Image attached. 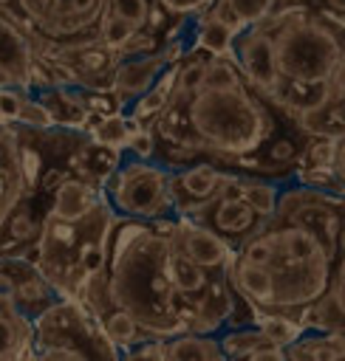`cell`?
Listing matches in <instances>:
<instances>
[{"mask_svg": "<svg viewBox=\"0 0 345 361\" xmlns=\"http://www.w3.org/2000/svg\"><path fill=\"white\" fill-rule=\"evenodd\" d=\"M170 220H133L113 214L107 228L105 271L85 288L82 302L99 316L107 307L127 310L150 338L189 333L192 313L172 282Z\"/></svg>", "mask_w": 345, "mask_h": 361, "instance_id": "cell-1", "label": "cell"}, {"mask_svg": "<svg viewBox=\"0 0 345 361\" xmlns=\"http://www.w3.org/2000/svg\"><path fill=\"white\" fill-rule=\"evenodd\" d=\"M187 118L198 149L229 161H243L263 149L274 124L232 56H209L204 79L189 96Z\"/></svg>", "mask_w": 345, "mask_h": 361, "instance_id": "cell-2", "label": "cell"}, {"mask_svg": "<svg viewBox=\"0 0 345 361\" xmlns=\"http://www.w3.org/2000/svg\"><path fill=\"white\" fill-rule=\"evenodd\" d=\"M110 203H102L82 220L65 223L54 214H42L34 243V265L59 296L82 299L85 288L105 271L107 228L113 220Z\"/></svg>", "mask_w": 345, "mask_h": 361, "instance_id": "cell-3", "label": "cell"}, {"mask_svg": "<svg viewBox=\"0 0 345 361\" xmlns=\"http://www.w3.org/2000/svg\"><path fill=\"white\" fill-rule=\"evenodd\" d=\"M271 237L269 268L274 274V305L269 313L294 316L317 305L331 285L337 254L308 228L286 220H269L263 226Z\"/></svg>", "mask_w": 345, "mask_h": 361, "instance_id": "cell-4", "label": "cell"}, {"mask_svg": "<svg viewBox=\"0 0 345 361\" xmlns=\"http://www.w3.org/2000/svg\"><path fill=\"white\" fill-rule=\"evenodd\" d=\"M269 20L274 23L271 37L280 82H331L342 51L337 31L317 17H308L303 6H288L283 14L271 11Z\"/></svg>", "mask_w": 345, "mask_h": 361, "instance_id": "cell-5", "label": "cell"}, {"mask_svg": "<svg viewBox=\"0 0 345 361\" xmlns=\"http://www.w3.org/2000/svg\"><path fill=\"white\" fill-rule=\"evenodd\" d=\"M105 200L122 217L133 220H170L175 217L170 192V166L153 158H136L124 152L116 172L102 186Z\"/></svg>", "mask_w": 345, "mask_h": 361, "instance_id": "cell-6", "label": "cell"}, {"mask_svg": "<svg viewBox=\"0 0 345 361\" xmlns=\"http://www.w3.org/2000/svg\"><path fill=\"white\" fill-rule=\"evenodd\" d=\"M17 8L42 42L71 51L96 42L107 0H17Z\"/></svg>", "mask_w": 345, "mask_h": 361, "instance_id": "cell-7", "label": "cell"}, {"mask_svg": "<svg viewBox=\"0 0 345 361\" xmlns=\"http://www.w3.org/2000/svg\"><path fill=\"white\" fill-rule=\"evenodd\" d=\"M232 59L240 68L243 79L263 96L274 99L280 87V71H277V56H274V37L271 31L257 23L243 28L235 37L232 45Z\"/></svg>", "mask_w": 345, "mask_h": 361, "instance_id": "cell-8", "label": "cell"}, {"mask_svg": "<svg viewBox=\"0 0 345 361\" xmlns=\"http://www.w3.org/2000/svg\"><path fill=\"white\" fill-rule=\"evenodd\" d=\"M189 220H198V223L209 226V228L218 231L226 243H229V240L243 243V240H249L255 231H260V228L266 226V223L255 214V209L243 200V195H240V175H232L229 183L223 186V192H221L215 200H209V203L201 209L198 217H189Z\"/></svg>", "mask_w": 345, "mask_h": 361, "instance_id": "cell-9", "label": "cell"}, {"mask_svg": "<svg viewBox=\"0 0 345 361\" xmlns=\"http://www.w3.org/2000/svg\"><path fill=\"white\" fill-rule=\"evenodd\" d=\"M229 172L212 164H192L184 169H170V192L175 217H198L201 209L215 200L229 183Z\"/></svg>", "mask_w": 345, "mask_h": 361, "instance_id": "cell-10", "label": "cell"}, {"mask_svg": "<svg viewBox=\"0 0 345 361\" xmlns=\"http://www.w3.org/2000/svg\"><path fill=\"white\" fill-rule=\"evenodd\" d=\"M181 45L164 48V51H147V54H133L130 59H119L113 73H110V87L119 99V104H133L141 93H147L158 76L181 59Z\"/></svg>", "mask_w": 345, "mask_h": 361, "instance_id": "cell-11", "label": "cell"}, {"mask_svg": "<svg viewBox=\"0 0 345 361\" xmlns=\"http://www.w3.org/2000/svg\"><path fill=\"white\" fill-rule=\"evenodd\" d=\"M34 347V319L14 299V276L0 259V361H25Z\"/></svg>", "mask_w": 345, "mask_h": 361, "instance_id": "cell-12", "label": "cell"}, {"mask_svg": "<svg viewBox=\"0 0 345 361\" xmlns=\"http://www.w3.org/2000/svg\"><path fill=\"white\" fill-rule=\"evenodd\" d=\"M175 248L184 251L195 265L206 268V271H226L229 262L235 259V248L232 243H226L218 231H212L209 226L189 220V217H172L170 223Z\"/></svg>", "mask_w": 345, "mask_h": 361, "instance_id": "cell-13", "label": "cell"}, {"mask_svg": "<svg viewBox=\"0 0 345 361\" xmlns=\"http://www.w3.org/2000/svg\"><path fill=\"white\" fill-rule=\"evenodd\" d=\"M37 76V54L25 31L0 14V85L31 87Z\"/></svg>", "mask_w": 345, "mask_h": 361, "instance_id": "cell-14", "label": "cell"}, {"mask_svg": "<svg viewBox=\"0 0 345 361\" xmlns=\"http://www.w3.org/2000/svg\"><path fill=\"white\" fill-rule=\"evenodd\" d=\"M229 285L232 290L255 310L269 313L274 305V274L269 265H257V262H246L235 254V259L226 268Z\"/></svg>", "mask_w": 345, "mask_h": 361, "instance_id": "cell-15", "label": "cell"}, {"mask_svg": "<svg viewBox=\"0 0 345 361\" xmlns=\"http://www.w3.org/2000/svg\"><path fill=\"white\" fill-rule=\"evenodd\" d=\"M102 189H96L93 183H88L85 178H79L76 172L65 175L54 189H51V206H48V214L65 220V223H74V220H82L88 217L99 203H102Z\"/></svg>", "mask_w": 345, "mask_h": 361, "instance_id": "cell-16", "label": "cell"}, {"mask_svg": "<svg viewBox=\"0 0 345 361\" xmlns=\"http://www.w3.org/2000/svg\"><path fill=\"white\" fill-rule=\"evenodd\" d=\"M124 158V149H116V147H107L102 141H79V147L74 149V172L79 178H85L88 183H93L96 189H102L107 183V178L116 172V166L122 164Z\"/></svg>", "mask_w": 345, "mask_h": 361, "instance_id": "cell-17", "label": "cell"}, {"mask_svg": "<svg viewBox=\"0 0 345 361\" xmlns=\"http://www.w3.org/2000/svg\"><path fill=\"white\" fill-rule=\"evenodd\" d=\"M37 99L48 107L51 118L57 127H82L88 121V102L82 99V93L59 87V85H48V87H37Z\"/></svg>", "mask_w": 345, "mask_h": 361, "instance_id": "cell-18", "label": "cell"}, {"mask_svg": "<svg viewBox=\"0 0 345 361\" xmlns=\"http://www.w3.org/2000/svg\"><path fill=\"white\" fill-rule=\"evenodd\" d=\"M317 307L322 316V330L345 327V220L339 228V248H337V259H334L331 285H328V293L317 302Z\"/></svg>", "mask_w": 345, "mask_h": 361, "instance_id": "cell-19", "label": "cell"}, {"mask_svg": "<svg viewBox=\"0 0 345 361\" xmlns=\"http://www.w3.org/2000/svg\"><path fill=\"white\" fill-rule=\"evenodd\" d=\"M288 361H345V344L331 330H303L286 347Z\"/></svg>", "mask_w": 345, "mask_h": 361, "instance_id": "cell-20", "label": "cell"}, {"mask_svg": "<svg viewBox=\"0 0 345 361\" xmlns=\"http://www.w3.org/2000/svg\"><path fill=\"white\" fill-rule=\"evenodd\" d=\"M96 319H99L105 336H107L119 350H130V347H136V344H141V341L150 338V336L141 330V324H139L127 310L107 307V310H102Z\"/></svg>", "mask_w": 345, "mask_h": 361, "instance_id": "cell-21", "label": "cell"}, {"mask_svg": "<svg viewBox=\"0 0 345 361\" xmlns=\"http://www.w3.org/2000/svg\"><path fill=\"white\" fill-rule=\"evenodd\" d=\"M235 31L221 23L218 17H212L209 11H204L198 17V28H195V48L209 54V56H232V45H235Z\"/></svg>", "mask_w": 345, "mask_h": 361, "instance_id": "cell-22", "label": "cell"}, {"mask_svg": "<svg viewBox=\"0 0 345 361\" xmlns=\"http://www.w3.org/2000/svg\"><path fill=\"white\" fill-rule=\"evenodd\" d=\"M240 195H243V200L255 209V214L263 223H269L277 214V203H280L277 183L263 180V178H246V175H240Z\"/></svg>", "mask_w": 345, "mask_h": 361, "instance_id": "cell-23", "label": "cell"}, {"mask_svg": "<svg viewBox=\"0 0 345 361\" xmlns=\"http://www.w3.org/2000/svg\"><path fill=\"white\" fill-rule=\"evenodd\" d=\"M218 344H221L226 361H243L246 355H252L255 350L266 347L269 341L263 338L257 324H249V327H229V330H223L218 336Z\"/></svg>", "mask_w": 345, "mask_h": 361, "instance_id": "cell-24", "label": "cell"}, {"mask_svg": "<svg viewBox=\"0 0 345 361\" xmlns=\"http://www.w3.org/2000/svg\"><path fill=\"white\" fill-rule=\"evenodd\" d=\"M144 37V31H136L127 20H122V17H116V14H110V11H105L102 14V20H99V31H96V42L99 45H107V48H113V51H130L133 48V42H139Z\"/></svg>", "mask_w": 345, "mask_h": 361, "instance_id": "cell-25", "label": "cell"}, {"mask_svg": "<svg viewBox=\"0 0 345 361\" xmlns=\"http://www.w3.org/2000/svg\"><path fill=\"white\" fill-rule=\"evenodd\" d=\"M136 127H139V124H136L130 116H122V113H105V116H99V121L93 124L90 138H93V141H102V144H107V147L124 149Z\"/></svg>", "mask_w": 345, "mask_h": 361, "instance_id": "cell-26", "label": "cell"}, {"mask_svg": "<svg viewBox=\"0 0 345 361\" xmlns=\"http://www.w3.org/2000/svg\"><path fill=\"white\" fill-rule=\"evenodd\" d=\"M255 324L260 327V333H263V338H266L269 344L283 347V350H286L291 341H297L300 333H303L300 322H297L294 316H286V313H260Z\"/></svg>", "mask_w": 345, "mask_h": 361, "instance_id": "cell-27", "label": "cell"}, {"mask_svg": "<svg viewBox=\"0 0 345 361\" xmlns=\"http://www.w3.org/2000/svg\"><path fill=\"white\" fill-rule=\"evenodd\" d=\"M107 11L127 20L136 31H150V23H153V14H156V6L153 0H107Z\"/></svg>", "mask_w": 345, "mask_h": 361, "instance_id": "cell-28", "label": "cell"}, {"mask_svg": "<svg viewBox=\"0 0 345 361\" xmlns=\"http://www.w3.org/2000/svg\"><path fill=\"white\" fill-rule=\"evenodd\" d=\"M223 3L229 6V11L235 14V20L240 23V28H249V25L263 23L274 11V6H277V0H223Z\"/></svg>", "mask_w": 345, "mask_h": 361, "instance_id": "cell-29", "label": "cell"}, {"mask_svg": "<svg viewBox=\"0 0 345 361\" xmlns=\"http://www.w3.org/2000/svg\"><path fill=\"white\" fill-rule=\"evenodd\" d=\"M25 87H14V85H0V113H3V121L6 124H17L20 121V113L25 107Z\"/></svg>", "mask_w": 345, "mask_h": 361, "instance_id": "cell-30", "label": "cell"}, {"mask_svg": "<svg viewBox=\"0 0 345 361\" xmlns=\"http://www.w3.org/2000/svg\"><path fill=\"white\" fill-rule=\"evenodd\" d=\"M17 124H23V127H28V130H51V127H57L54 118H51V113H48V107H45L37 96H28V99H25V107H23Z\"/></svg>", "mask_w": 345, "mask_h": 361, "instance_id": "cell-31", "label": "cell"}, {"mask_svg": "<svg viewBox=\"0 0 345 361\" xmlns=\"http://www.w3.org/2000/svg\"><path fill=\"white\" fill-rule=\"evenodd\" d=\"M119 361H167L164 338H147L130 350H122Z\"/></svg>", "mask_w": 345, "mask_h": 361, "instance_id": "cell-32", "label": "cell"}, {"mask_svg": "<svg viewBox=\"0 0 345 361\" xmlns=\"http://www.w3.org/2000/svg\"><path fill=\"white\" fill-rule=\"evenodd\" d=\"M266 158H269V164H274V166H283V164H288V161H294V155H297V147H294V141L291 138H269L266 144Z\"/></svg>", "mask_w": 345, "mask_h": 361, "instance_id": "cell-33", "label": "cell"}, {"mask_svg": "<svg viewBox=\"0 0 345 361\" xmlns=\"http://www.w3.org/2000/svg\"><path fill=\"white\" fill-rule=\"evenodd\" d=\"M161 8H167L170 14H181V17H187V14H204L215 0H156Z\"/></svg>", "mask_w": 345, "mask_h": 361, "instance_id": "cell-34", "label": "cell"}, {"mask_svg": "<svg viewBox=\"0 0 345 361\" xmlns=\"http://www.w3.org/2000/svg\"><path fill=\"white\" fill-rule=\"evenodd\" d=\"M31 361H88V358L71 347H42V350H31Z\"/></svg>", "mask_w": 345, "mask_h": 361, "instance_id": "cell-35", "label": "cell"}, {"mask_svg": "<svg viewBox=\"0 0 345 361\" xmlns=\"http://www.w3.org/2000/svg\"><path fill=\"white\" fill-rule=\"evenodd\" d=\"M331 102H345V39H342V51L334 65V73H331Z\"/></svg>", "mask_w": 345, "mask_h": 361, "instance_id": "cell-36", "label": "cell"}, {"mask_svg": "<svg viewBox=\"0 0 345 361\" xmlns=\"http://www.w3.org/2000/svg\"><path fill=\"white\" fill-rule=\"evenodd\" d=\"M243 361H288V355H286V350H283V347H274V344H266V347H260V350H255L252 355H246Z\"/></svg>", "mask_w": 345, "mask_h": 361, "instance_id": "cell-37", "label": "cell"}, {"mask_svg": "<svg viewBox=\"0 0 345 361\" xmlns=\"http://www.w3.org/2000/svg\"><path fill=\"white\" fill-rule=\"evenodd\" d=\"M334 172H337V180L345 192V135L334 141Z\"/></svg>", "mask_w": 345, "mask_h": 361, "instance_id": "cell-38", "label": "cell"}, {"mask_svg": "<svg viewBox=\"0 0 345 361\" xmlns=\"http://www.w3.org/2000/svg\"><path fill=\"white\" fill-rule=\"evenodd\" d=\"M20 144V133H17V124H0V158Z\"/></svg>", "mask_w": 345, "mask_h": 361, "instance_id": "cell-39", "label": "cell"}, {"mask_svg": "<svg viewBox=\"0 0 345 361\" xmlns=\"http://www.w3.org/2000/svg\"><path fill=\"white\" fill-rule=\"evenodd\" d=\"M325 3H328V6L334 8V11H339V14H345V0H325Z\"/></svg>", "mask_w": 345, "mask_h": 361, "instance_id": "cell-40", "label": "cell"}, {"mask_svg": "<svg viewBox=\"0 0 345 361\" xmlns=\"http://www.w3.org/2000/svg\"><path fill=\"white\" fill-rule=\"evenodd\" d=\"M277 3H286V8H288V6H303L305 0H277Z\"/></svg>", "mask_w": 345, "mask_h": 361, "instance_id": "cell-41", "label": "cell"}, {"mask_svg": "<svg viewBox=\"0 0 345 361\" xmlns=\"http://www.w3.org/2000/svg\"><path fill=\"white\" fill-rule=\"evenodd\" d=\"M331 333H337V336H339V341L345 344V327H337V330H331Z\"/></svg>", "mask_w": 345, "mask_h": 361, "instance_id": "cell-42", "label": "cell"}, {"mask_svg": "<svg viewBox=\"0 0 345 361\" xmlns=\"http://www.w3.org/2000/svg\"><path fill=\"white\" fill-rule=\"evenodd\" d=\"M11 3H17V0H0V8H6V6H11Z\"/></svg>", "mask_w": 345, "mask_h": 361, "instance_id": "cell-43", "label": "cell"}, {"mask_svg": "<svg viewBox=\"0 0 345 361\" xmlns=\"http://www.w3.org/2000/svg\"><path fill=\"white\" fill-rule=\"evenodd\" d=\"M0 124H6V121H3V113H0Z\"/></svg>", "mask_w": 345, "mask_h": 361, "instance_id": "cell-44", "label": "cell"}]
</instances>
